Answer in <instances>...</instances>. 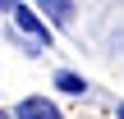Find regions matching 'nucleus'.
<instances>
[{
  "mask_svg": "<svg viewBox=\"0 0 124 119\" xmlns=\"http://www.w3.org/2000/svg\"><path fill=\"white\" fill-rule=\"evenodd\" d=\"M14 14V23H18V32H28V41L32 46H41V50H51V28L37 18V9H28V5H14L9 9Z\"/></svg>",
  "mask_w": 124,
  "mask_h": 119,
  "instance_id": "nucleus-1",
  "label": "nucleus"
},
{
  "mask_svg": "<svg viewBox=\"0 0 124 119\" xmlns=\"http://www.w3.org/2000/svg\"><path fill=\"white\" fill-rule=\"evenodd\" d=\"M0 119H14V115H9V110H0Z\"/></svg>",
  "mask_w": 124,
  "mask_h": 119,
  "instance_id": "nucleus-6",
  "label": "nucleus"
},
{
  "mask_svg": "<svg viewBox=\"0 0 124 119\" xmlns=\"http://www.w3.org/2000/svg\"><path fill=\"white\" fill-rule=\"evenodd\" d=\"M41 14H51L55 28H69L74 23V0H41Z\"/></svg>",
  "mask_w": 124,
  "mask_h": 119,
  "instance_id": "nucleus-3",
  "label": "nucleus"
},
{
  "mask_svg": "<svg viewBox=\"0 0 124 119\" xmlns=\"http://www.w3.org/2000/svg\"><path fill=\"white\" fill-rule=\"evenodd\" d=\"M14 119H64V115H60V105L46 101V96H23V101L14 105Z\"/></svg>",
  "mask_w": 124,
  "mask_h": 119,
  "instance_id": "nucleus-2",
  "label": "nucleus"
},
{
  "mask_svg": "<svg viewBox=\"0 0 124 119\" xmlns=\"http://www.w3.org/2000/svg\"><path fill=\"white\" fill-rule=\"evenodd\" d=\"M14 5H18V0H0V14H9V9H14Z\"/></svg>",
  "mask_w": 124,
  "mask_h": 119,
  "instance_id": "nucleus-5",
  "label": "nucleus"
},
{
  "mask_svg": "<svg viewBox=\"0 0 124 119\" xmlns=\"http://www.w3.org/2000/svg\"><path fill=\"white\" fill-rule=\"evenodd\" d=\"M120 119H124V105H120Z\"/></svg>",
  "mask_w": 124,
  "mask_h": 119,
  "instance_id": "nucleus-7",
  "label": "nucleus"
},
{
  "mask_svg": "<svg viewBox=\"0 0 124 119\" xmlns=\"http://www.w3.org/2000/svg\"><path fill=\"white\" fill-rule=\"evenodd\" d=\"M55 87H60V92H69V96H83V92H87V78H83V73H74V69H60V73H55Z\"/></svg>",
  "mask_w": 124,
  "mask_h": 119,
  "instance_id": "nucleus-4",
  "label": "nucleus"
}]
</instances>
